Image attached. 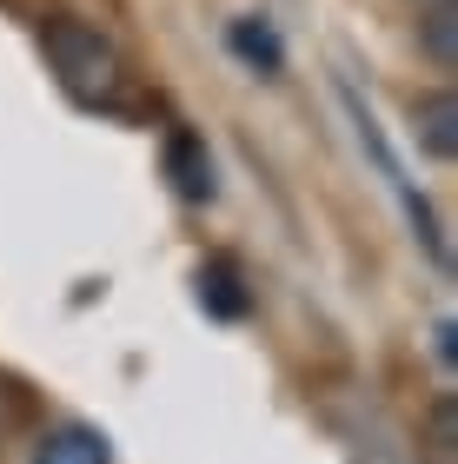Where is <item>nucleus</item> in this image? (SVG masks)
<instances>
[{"label":"nucleus","instance_id":"f257e3e1","mask_svg":"<svg viewBox=\"0 0 458 464\" xmlns=\"http://www.w3.org/2000/svg\"><path fill=\"white\" fill-rule=\"evenodd\" d=\"M40 47H47V67L60 73V87H67L80 107H127V53L113 47L100 27L73 14H54L47 27H40Z\"/></svg>","mask_w":458,"mask_h":464},{"label":"nucleus","instance_id":"f03ea898","mask_svg":"<svg viewBox=\"0 0 458 464\" xmlns=\"http://www.w3.org/2000/svg\"><path fill=\"white\" fill-rule=\"evenodd\" d=\"M412 140L425 146L432 160H458V93L452 87H432V93H412Z\"/></svg>","mask_w":458,"mask_h":464},{"label":"nucleus","instance_id":"7ed1b4c3","mask_svg":"<svg viewBox=\"0 0 458 464\" xmlns=\"http://www.w3.org/2000/svg\"><path fill=\"white\" fill-rule=\"evenodd\" d=\"M34 464H113V438L100 425L67 418V425H54V431L34 438Z\"/></svg>","mask_w":458,"mask_h":464},{"label":"nucleus","instance_id":"20e7f679","mask_svg":"<svg viewBox=\"0 0 458 464\" xmlns=\"http://www.w3.org/2000/svg\"><path fill=\"white\" fill-rule=\"evenodd\" d=\"M226 47H233L253 73H266V80H279V67H286V47H279V34H273L266 14H239L233 27H226Z\"/></svg>","mask_w":458,"mask_h":464},{"label":"nucleus","instance_id":"39448f33","mask_svg":"<svg viewBox=\"0 0 458 464\" xmlns=\"http://www.w3.org/2000/svg\"><path fill=\"white\" fill-rule=\"evenodd\" d=\"M166 166H173L180 199H213V160H206V146H200L193 133H173V140H166Z\"/></svg>","mask_w":458,"mask_h":464},{"label":"nucleus","instance_id":"423d86ee","mask_svg":"<svg viewBox=\"0 0 458 464\" xmlns=\"http://www.w3.org/2000/svg\"><path fill=\"white\" fill-rule=\"evenodd\" d=\"M419 34H425V53H432V67L439 73H452L458 67V7L452 0H439L425 20H419Z\"/></svg>","mask_w":458,"mask_h":464},{"label":"nucleus","instance_id":"0eeeda50","mask_svg":"<svg viewBox=\"0 0 458 464\" xmlns=\"http://www.w3.org/2000/svg\"><path fill=\"white\" fill-rule=\"evenodd\" d=\"M432 458H439V464L458 458V405H452V398L432 405Z\"/></svg>","mask_w":458,"mask_h":464},{"label":"nucleus","instance_id":"6e6552de","mask_svg":"<svg viewBox=\"0 0 458 464\" xmlns=\"http://www.w3.org/2000/svg\"><path fill=\"white\" fill-rule=\"evenodd\" d=\"M452 339H458V325H452V319H432V358H439L445 378H452V365H458V345H452Z\"/></svg>","mask_w":458,"mask_h":464}]
</instances>
